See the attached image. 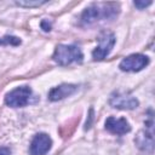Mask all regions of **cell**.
I'll return each instance as SVG.
<instances>
[{"label":"cell","mask_w":155,"mask_h":155,"mask_svg":"<svg viewBox=\"0 0 155 155\" xmlns=\"http://www.w3.org/2000/svg\"><path fill=\"white\" fill-rule=\"evenodd\" d=\"M19 44H21V40L16 36L6 35L0 39V45H19Z\"/></svg>","instance_id":"7c38bea8"},{"label":"cell","mask_w":155,"mask_h":155,"mask_svg":"<svg viewBox=\"0 0 155 155\" xmlns=\"http://www.w3.org/2000/svg\"><path fill=\"white\" fill-rule=\"evenodd\" d=\"M109 104L113 108H117V109H134L138 107V101L136 97L131 96L130 93L126 92H114L110 98H109Z\"/></svg>","instance_id":"5b68a950"},{"label":"cell","mask_w":155,"mask_h":155,"mask_svg":"<svg viewBox=\"0 0 155 155\" xmlns=\"http://www.w3.org/2000/svg\"><path fill=\"white\" fill-rule=\"evenodd\" d=\"M10 154H11V151H10L8 148H6V147L0 148V155H10Z\"/></svg>","instance_id":"5bb4252c"},{"label":"cell","mask_w":155,"mask_h":155,"mask_svg":"<svg viewBox=\"0 0 155 155\" xmlns=\"http://www.w3.org/2000/svg\"><path fill=\"white\" fill-rule=\"evenodd\" d=\"M31 90L29 86H19L10 91L5 97V103L12 108H21L29 103Z\"/></svg>","instance_id":"3957f363"},{"label":"cell","mask_w":155,"mask_h":155,"mask_svg":"<svg viewBox=\"0 0 155 155\" xmlns=\"http://www.w3.org/2000/svg\"><path fill=\"white\" fill-rule=\"evenodd\" d=\"M53 61L59 65H69L74 62H82V52L75 45H58L53 53Z\"/></svg>","instance_id":"7a4b0ae2"},{"label":"cell","mask_w":155,"mask_h":155,"mask_svg":"<svg viewBox=\"0 0 155 155\" xmlns=\"http://www.w3.org/2000/svg\"><path fill=\"white\" fill-rule=\"evenodd\" d=\"M16 4L22 7H39L46 4V1L45 0H19V1H16Z\"/></svg>","instance_id":"8fae6325"},{"label":"cell","mask_w":155,"mask_h":155,"mask_svg":"<svg viewBox=\"0 0 155 155\" xmlns=\"http://www.w3.org/2000/svg\"><path fill=\"white\" fill-rule=\"evenodd\" d=\"M98 42H99L98 46L92 52V57L94 61H101L109 54V52L111 51V48L115 44V36L113 33L104 31L99 35Z\"/></svg>","instance_id":"277c9868"},{"label":"cell","mask_w":155,"mask_h":155,"mask_svg":"<svg viewBox=\"0 0 155 155\" xmlns=\"http://www.w3.org/2000/svg\"><path fill=\"white\" fill-rule=\"evenodd\" d=\"M41 25H42V28H44V30H50V24H47V22L46 21H44L42 23H41Z\"/></svg>","instance_id":"9a60e30c"},{"label":"cell","mask_w":155,"mask_h":155,"mask_svg":"<svg viewBox=\"0 0 155 155\" xmlns=\"http://www.w3.org/2000/svg\"><path fill=\"white\" fill-rule=\"evenodd\" d=\"M149 64V58L140 53H134L125 57L120 63V69L122 71H139Z\"/></svg>","instance_id":"8992f818"},{"label":"cell","mask_w":155,"mask_h":155,"mask_svg":"<svg viewBox=\"0 0 155 155\" xmlns=\"http://www.w3.org/2000/svg\"><path fill=\"white\" fill-rule=\"evenodd\" d=\"M51 145H52L51 138L46 133H39L33 138L30 143L29 153L30 155H45L51 149Z\"/></svg>","instance_id":"52a82bcc"},{"label":"cell","mask_w":155,"mask_h":155,"mask_svg":"<svg viewBox=\"0 0 155 155\" xmlns=\"http://www.w3.org/2000/svg\"><path fill=\"white\" fill-rule=\"evenodd\" d=\"M136 143L143 150L153 151V117H149V121L145 122V130L140 131L136 138Z\"/></svg>","instance_id":"ba28073f"},{"label":"cell","mask_w":155,"mask_h":155,"mask_svg":"<svg viewBox=\"0 0 155 155\" xmlns=\"http://www.w3.org/2000/svg\"><path fill=\"white\" fill-rule=\"evenodd\" d=\"M76 90H78V86L76 85H73V84H62V85H59L57 87H53L48 92V99L52 101V102L63 99V98L73 94Z\"/></svg>","instance_id":"30bf717a"},{"label":"cell","mask_w":155,"mask_h":155,"mask_svg":"<svg viewBox=\"0 0 155 155\" xmlns=\"http://www.w3.org/2000/svg\"><path fill=\"white\" fill-rule=\"evenodd\" d=\"M150 4H151V1H134V2H133V5H134L136 7H138L139 10L145 8V7L149 6Z\"/></svg>","instance_id":"4fadbf2b"},{"label":"cell","mask_w":155,"mask_h":155,"mask_svg":"<svg viewBox=\"0 0 155 155\" xmlns=\"http://www.w3.org/2000/svg\"><path fill=\"white\" fill-rule=\"evenodd\" d=\"M105 130H108L110 133L121 136V134L128 133L131 131V126L124 117L116 119L114 116H109L105 121Z\"/></svg>","instance_id":"9c48e42d"},{"label":"cell","mask_w":155,"mask_h":155,"mask_svg":"<svg viewBox=\"0 0 155 155\" xmlns=\"http://www.w3.org/2000/svg\"><path fill=\"white\" fill-rule=\"evenodd\" d=\"M119 11L120 7L116 2H94L82 12L81 23L90 25L102 19H111L117 16Z\"/></svg>","instance_id":"6da1fadb"}]
</instances>
